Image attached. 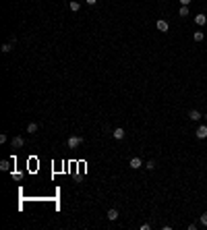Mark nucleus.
<instances>
[{
	"instance_id": "10",
	"label": "nucleus",
	"mask_w": 207,
	"mask_h": 230,
	"mask_svg": "<svg viewBox=\"0 0 207 230\" xmlns=\"http://www.w3.org/2000/svg\"><path fill=\"white\" fill-rule=\"evenodd\" d=\"M69 8L73 11V13H79V11H81V4H79L77 0H70V2H69Z\"/></svg>"
},
{
	"instance_id": "3",
	"label": "nucleus",
	"mask_w": 207,
	"mask_h": 230,
	"mask_svg": "<svg viewBox=\"0 0 207 230\" xmlns=\"http://www.w3.org/2000/svg\"><path fill=\"white\" fill-rule=\"evenodd\" d=\"M129 166H131L133 170H139V168L143 166V160H141V158H131V162H129Z\"/></svg>"
},
{
	"instance_id": "9",
	"label": "nucleus",
	"mask_w": 207,
	"mask_h": 230,
	"mask_svg": "<svg viewBox=\"0 0 207 230\" xmlns=\"http://www.w3.org/2000/svg\"><path fill=\"white\" fill-rule=\"evenodd\" d=\"M188 118L193 120V122H197V120H201V112L199 110H191L188 112Z\"/></svg>"
},
{
	"instance_id": "19",
	"label": "nucleus",
	"mask_w": 207,
	"mask_h": 230,
	"mask_svg": "<svg viewBox=\"0 0 207 230\" xmlns=\"http://www.w3.org/2000/svg\"><path fill=\"white\" fill-rule=\"evenodd\" d=\"M180 4H182V6H188V4H191V2H193V0H178Z\"/></svg>"
},
{
	"instance_id": "5",
	"label": "nucleus",
	"mask_w": 207,
	"mask_h": 230,
	"mask_svg": "<svg viewBox=\"0 0 207 230\" xmlns=\"http://www.w3.org/2000/svg\"><path fill=\"white\" fill-rule=\"evenodd\" d=\"M25 145V139L23 137H13V147L15 149H19V147H23Z\"/></svg>"
},
{
	"instance_id": "4",
	"label": "nucleus",
	"mask_w": 207,
	"mask_h": 230,
	"mask_svg": "<svg viewBox=\"0 0 207 230\" xmlns=\"http://www.w3.org/2000/svg\"><path fill=\"white\" fill-rule=\"evenodd\" d=\"M155 27H158L159 31H162V33H166V31L170 29V25H168V21H164V19H159V21L155 23Z\"/></svg>"
},
{
	"instance_id": "21",
	"label": "nucleus",
	"mask_w": 207,
	"mask_h": 230,
	"mask_svg": "<svg viewBox=\"0 0 207 230\" xmlns=\"http://www.w3.org/2000/svg\"><path fill=\"white\" fill-rule=\"evenodd\" d=\"M205 120H207V114H205Z\"/></svg>"
},
{
	"instance_id": "1",
	"label": "nucleus",
	"mask_w": 207,
	"mask_h": 230,
	"mask_svg": "<svg viewBox=\"0 0 207 230\" xmlns=\"http://www.w3.org/2000/svg\"><path fill=\"white\" fill-rule=\"evenodd\" d=\"M81 143H83V137H81V135H79V137H77V135H73V137L69 139V147H70V149H75V147H79Z\"/></svg>"
},
{
	"instance_id": "20",
	"label": "nucleus",
	"mask_w": 207,
	"mask_h": 230,
	"mask_svg": "<svg viewBox=\"0 0 207 230\" xmlns=\"http://www.w3.org/2000/svg\"><path fill=\"white\" fill-rule=\"evenodd\" d=\"M85 2H87V4H91V6H93V4H95L97 0H85Z\"/></svg>"
},
{
	"instance_id": "14",
	"label": "nucleus",
	"mask_w": 207,
	"mask_h": 230,
	"mask_svg": "<svg viewBox=\"0 0 207 230\" xmlns=\"http://www.w3.org/2000/svg\"><path fill=\"white\" fill-rule=\"evenodd\" d=\"M178 15H180V17H188V6H180Z\"/></svg>"
},
{
	"instance_id": "18",
	"label": "nucleus",
	"mask_w": 207,
	"mask_h": 230,
	"mask_svg": "<svg viewBox=\"0 0 207 230\" xmlns=\"http://www.w3.org/2000/svg\"><path fill=\"white\" fill-rule=\"evenodd\" d=\"M13 178H15V181H21V178H23V174H21V172H13Z\"/></svg>"
},
{
	"instance_id": "16",
	"label": "nucleus",
	"mask_w": 207,
	"mask_h": 230,
	"mask_svg": "<svg viewBox=\"0 0 207 230\" xmlns=\"http://www.w3.org/2000/svg\"><path fill=\"white\" fill-rule=\"evenodd\" d=\"M11 48H13L11 44H4V46H2V52H4V54H8V52H11Z\"/></svg>"
},
{
	"instance_id": "2",
	"label": "nucleus",
	"mask_w": 207,
	"mask_h": 230,
	"mask_svg": "<svg viewBox=\"0 0 207 230\" xmlns=\"http://www.w3.org/2000/svg\"><path fill=\"white\" fill-rule=\"evenodd\" d=\"M195 135H197V139H205L207 137V125H201L197 131H195Z\"/></svg>"
},
{
	"instance_id": "7",
	"label": "nucleus",
	"mask_w": 207,
	"mask_h": 230,
	"mask_svg": "<svg viewBox=\"0 0 207 230\" xmlns=\"http://www.w3.org/2000/svg\"><path fill=\"white\" fill-rule=\"evenodd\" d=\"M112 137H114V139H124V129H120V126L114 129V131H112Z\"/></svg>"
},
{
	"instance_id": "12",
	"label": "nucleus",
	"mask_w": 207,
	"mask_h": 230,
	"mask_svg": "<svg viewBox=\"0 0 207 230\" xmlns=\"http://www.w3.org/2000/svg\"><path fill=\"white\" fill-rule=\"evenodd\" d=\"M195 42H203V37H205V33H203V31H195Z\"/></svg>"
},
{
	"instance_id": "6",
	"label": "nucleus",
	"mask_w": 207,
	"mask_h": 230,
	"mask_svg": "<svg viewBox=\"0 0 207 230\" xmlns=\"http://www.w3.org/2000/svg\"><path fill=\"white\" fill-rule=\"evenodd\" d=\"M195 23H197L199 27H203V25L207 23V17L205 15H195Z\"/></svg>"
},
{
	"instance_id": "8",
	"label": "nucleus",
	"mask_w": 207,
	"mask_h": 230,
	"mask_svg": "<svg viewBox=\"0 0 207 230\" xmlns=\"http://www.w3.org/2000/svg\"><path fill=\"white\" fill-rule=\"evenodd\" d=\"M108 220H110V222H116L118 220V209H108Z\"/></svg>"
},
{
	"instance_id": "15",
	"label": "nucleus",
	"mask_w": 207,
	"mask_h": 230,
	"mask_svg": "<svg viewBox=\"0 0 207 230\" xmlns=\"http://www.w3.org/2000/svg\"><path fill=\"white\" fill-rule=\"evenodd\" d=\"M145 168H147V170H153V168H155V162H153V160H149L147 164H145Z\"/></svg>"
},
{
	"instance_id": "17",
	"label": "nucleus",
	"mask_w": 207,
	"mask_h": 230,
	"mask_svg": "<svg viewBox=\"0 0 207 230\" xmlns=\"http://www.w3.org/2000/svg\"><path fill=\"white\" fill-rule=\"evenodd\" d=\"M201 224L207 226V211H205V214H201Z\"/></svg>"
},
{
	"instance_id": "13",
	"label": "nucleus",
	"mask_w": 207,
	"mask_h": 230,
	"mask_svg": "<svg viewBox=\"0 0 207 230\" xmlns=\"http://www.w3.org/2000/svg\"><path fill=\"white\" fill-rule=\"evenodd\" d=\"M27 133H31V135L37 133V125H35V122H29V125H27Z\"/></svg>"
},
{
	"instance_id": "11",
	"label": "nucleus",
	"mask_w": 207,
	"mask_h": 230,
	"mask_svg": "<svg viewBox=\"0 0 207 230\" xmlns=\"http://www.w3.org/2000/svg\"><path fill=\"white\" fill-rule=\"evenodd\" d=\"M11 164H13L11 160H2V162H0V170H4V172H8V170H11Z\"/></svg>"
}]
</instances>
